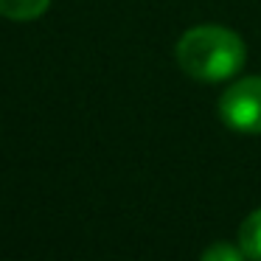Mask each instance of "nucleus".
Returning a JSON list of instances; mask_svg holds the SVG:
<instances>
[{
    "label": "nucleus",
    "mask_w": 261,
    "mask_h": 261,
    "mask_svg": "<svg viewBox=\"0 0 261 261\" xmlns=\"http://www.w3.org/2000/svg\"><path fill=\"white\" fill-rule=\"evenodd\" d=\"M219 118L244 135H261V76L236 79L219 98Z\"/></svg>",
    "instance_id": "nucleus-2"
},
{
    "label": "nucleus",
    "mask_w": 261,
    "mask_h": 261,
    "mask_svg": "<svg viewBox=\"0 0 261 261\" xmlns=\"http://www.w3.org/2000/svg\"><path fill=\"white\" fill-rule=\"evenodd\" d=\"M51 0H0V14L9 20H37L48 12Z\"/></svg>",
    "instance_id": "nucleus-4"
},
{
    "label": "nucleus",
    "mask_w": 261,
    "mask_h": 261,
    "mask_svg": "<svg viewBox=\"0 0 261 261\" xmlns=\"http://www.w3.org/2000/svg\"><path fill=\"white\" fill-rule=\"evenodd\" d=\"M177 65L197 82H227L244 68L247 48L225 25H194L177 40Z\"/></svg>",
    "instance_id": "nucleus-1"
},
{
    "label": "nucleus",
    "mask_w": 261,
    "mask_h": 261,
    "mask_svg": "<svg viewBox=\"0 0 261 261\" xmlns=\"http://www.w3.org/2000/svg\"><path fill=\"white\" fill-rule=\"evenodd\" d=\"M199 261H250V258L244 255V250L239 247V244L216 242V244H211V247H205V250H202Z\"/></svg>",
    "instance_id": "nucleus-5"
},
{
    "label": "nucleus",
    "mask_w": 261,
    "mask_h": 261,
    "mask_svg": "<svg viewBox=\"0 0 261 261\" xmlns=\"http://www.w3.org/2000/svg\"><path fill=\"white\" fill-rule=\"evenodd\" d=\"M239 247L250 261H261V208L253 211L239 227Z\"/></svg>",
    "instance_id": "nucleus-3"
}]
</instances>
